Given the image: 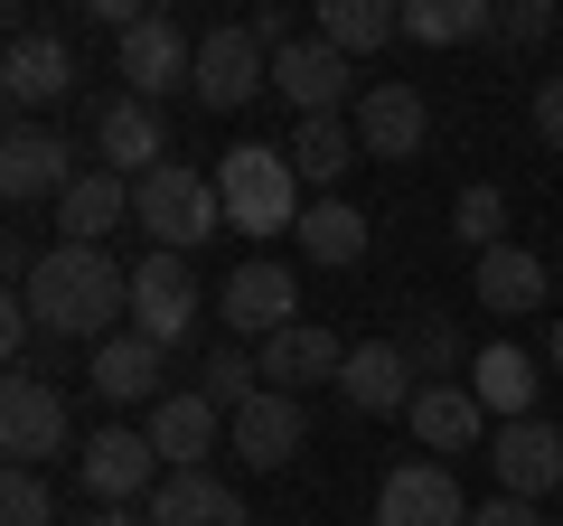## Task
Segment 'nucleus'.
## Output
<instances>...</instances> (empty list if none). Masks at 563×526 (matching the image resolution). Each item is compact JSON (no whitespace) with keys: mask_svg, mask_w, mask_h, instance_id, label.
Listing matches in <instances>:
<instances>
[{"mask_svg":"<svg viewBox=\"0 0 563 526\" xmlns=\"http://www.w3.org/2000/svg\"><path fill=\"white\" fill-rule=\"evenodd\" d=\"M20 302L38 310L47 339H95V348H103V339H122L113 320L132 310V273H122L103 244H47Z\"/></svg>","mask_w":563,"mask_h":526,"instance_id":"f257e3e1","label":"nucleus"},{"mask_svg":"<svg viewBox=\"0 0 563 526\" xmlns=\"http://www.w3.org/2000/svg\"><path fill=\"white\" fill-rule=\"evenodd\" d=\"M217 198H225V226L235 235H301V169L282 142H235L217 161Z\"/></svg>","mask_w":563,"mask_h":526,"instance_id":"f03ea898","label":"nucleus"},{"mask_svg":"<svg viewBox=\"0 0 563 526\" xmlns=\"http://www.w3.org/2000/svg\"><path fill=\"white\" fill-rule=\"evenodd\" d=\"M132 226L151 235V254H198L207 235L225 226V198H217V169H188V161H161L151 179H132Z\"/></svg>","mask_w":563,"mask_h":526,"instance_id":"7ed1b4c3","label":"nucleus"},{"mask_svg":"<svg viewBox=\"0 0 563 526\" xmlns=\"http://www.w3.org/2000/svg\"><path fill=\"white\" fill-rule=\"evenodd\" d=\"M0 451H10V470H47L57 451H85L66 395L29 366H10V385H0Z\"/></svg>","mask_w":563,"mask_h":526,"instance_id":"20e7f679","label":"nucleus"},{"mask_svg":"<svg viewBox=\"0 0 563 526\" xmlns=\"http://www.w3.org/2000/svg\"><path fill=\"white\" fill-rule=\"evenodd\" d=\"M198 273H188V254H141L132 263V329L151 348H188L198 339Z\"/></svg>","mask_w":563,"mask_h":526,"instance_id":"39448f33","label":"nucleus"},{"mask_svg":"<svg viewBox=\"0 0 563 526\" xmlns=\"http://www.w3.org/2000/svg\"><path fill=\"white\" fill-rule=\"evenodd\" d=\"M76 480L95 489L103 507H151V489H161L169 470H161V451H151V432H132V424H103L95 442L76 451Z\"/></svg>","mask_w":563,"mask_h":526,"instance_id":"423d86ee","label":"nucleus"},{"mask_svg":"<svg viewBox=\"0 0 563 526\" xmlns=\"http://www.w3.org/2000/svg\"><path fill=\"white\" fill-rule=\"evenodd\" d=\"M263 85H273V47H263L254 29H207V39H198V76H188V95H198L207 113H244Z\"/></svg>","mask_w":563,"mask_h":526,"instance_id":"0eeeda50","label":"nucleus"},{"mask_svg":"<svg viewBox=\"0 0 563 526\" xmlns=\"http://www.w3.org/2000/svg\"><path fill=\"white\" fill-rule=\"evenodd\" d=\"M188 76H198V39H188L169 10H141V20L122 29V95L161 103V95H179Z\"/></svg>","mask_w":563,"mask_h":526,"instance_id":"6e6552de","label":"nucleus"},{"mask_svg":"<svg viewBox=\"0 0 563 526\" xmlns=\"http://www.w3.org/2000/svg\"><path fill=\"white\" fill-rule=\"evenodd\" d=\"M217 320L235 329V339H282V329L301 320V292H291V273H282V263H235V273H225L217 283Z\"/></svg>","mask_w":563,"mask_h":526,"instance_id":"1a4fd4ad","label":"nucleus"},{"mask_svg":"<svg viewBox=\"0 0 563 526\" xmlns=\"http://www.w3.org/2000/svg\"><path fill=\"white\" fill-rule=\"evenodd\" d=\"M85 169H76V151L47 132V122H10L0 132V198L10 207H29V198H66Z\"/></svg>","mask_w":563,"mask_h":526,"instance_id":"9d476101","label":"nucleus"},{"mask_svg":"<svg viewBox=\"0 0 563 526\" xmlns=\"http://www.w3.org/2000/svg\"><path fill=\"white\" fill-rule=\"evenodd\" d=\"M488 470H498V498H554L563 489V424H498V442H488Z\"/></svg>","mask_w":563,"mask_h":526,"instance_id":"9b49d317","label":"nucleus"},{"mask_svg":"<svg viewBox=\"0 0 563 526\" xmlns=\"http://www.w3.org/2000/svg\"><path fill=\"white\" fill-rule=\"evenodd\" d=\"M376 526H470V498L451 461H395L376 489Z\"/></svg>","mask_w":563,"mask_h":526,"instance_id":"f8f14e48","label":"nucleus"},{"mask_svg":"<svg viewBox=\"0 0 563 526\" xmlns=\"http://www.w3.org/2000/svg\"><path fill=\"white\" fill-rule=\"evenodd\" d=\"M301 432H310V414H301V395H282V385H263L254 405L225 414V442H235L244 470H291L301 461Z\"/></svg>","mask_w":563,"mask_h":526,"instance_id":"ddd939ff","label":"nucleus"},{"mask_svg":"<svg viewBox=\"0 0 563 526\" xmlns=\"http://www.w3.org/2000/svg\"><path fill=\"white\" fill-rule=\"evenodd\" d=\"M66 85H76V47H66L57 29L10 39V57H0V95H10V113H20V122H38L47 103H66Z\"/></svg>","mask_w":563,"mask_h":526,"instance_id":"4468645a","label":"nucleus"},{"mask_svg":"<svg viewBox=\"0 0 563 526\" xmlns=\"http://www.w3.org/2000/svg\"><path fill=\"white\" fill-rule=\"evenodd\" d=\"M432 142V103H422V85L385 76L357 95V151H376V161H413V151Z\"/></svg>","mask_w":563,"mask_h":526,"instance_id":"2eb2a0df","label":"nucleus"},{"mask_svg":"<svg viewBox=\"0 0 563 526\" xmlns=\"http://www.w3.org/2000/svg\"><path fill=\"white\" fill-rule=\"evenodd\" d=\"M95 161L113 169V179H151V169L169 161L161 103H141V95H113V103L95 113Z\"/></svg>","mask_w":563,"mask_h":526,"instance_id":"dca6fc26","label":"nucleus"},{"mask_svg":"<svg viewBox=\"0 0 563 526\" xmlns=\"http://www.w3.org/2000/svg\"><path fill=\"white\" fill-rule=\"evenodd\" d=\"M422 366L404 358L395 339H366V348H347V366H339V395H347V414H413V395H422Z\"/></svg>","mask_w":563,"mask_h":526,"instance_id":"f3484780","label":"nucleus"},{"mask_svg":"<svg viewBox=\"0 0 563 526\" xmlns=\"http://www.w3.org/2000/svg\"><path fill=\"white\" fill-rule=\"evenodd\" d=\"M273 85H282V103H291V113L310 122V113H339V103H347L357 66H347L329 39H291V47L273 57Z\"/></svg>","mask_w":563,"mask_h":526,"instance_id":"a211bd4d","label":"nucleus"},{"mask_svg":"<svg viewBox=\"0 0 563 526\" xmlns=\"http://www.w3.org/2000/svg\"><path fill=\"white\" fill-rule=\"evenodd\" d=\"M141 432H151V451H161V470H207V451L225 442V414L207 405L198 385H188V395H161Z\"/></svg>","mask_w":563,"mask_h":526,"instance_id":"6ab92c4d","label":"nucleus"},{"mask_svg":"<svg viewBox=\"0 0 563 526\" xmlns=\"http://www.w3.org/2000/svg\"><path fill=\"white\" fill-rule=\"evenodd\" d=\"M141 517H151V526H254V517H244V498L217 480V470H169V480L151 489Z\"/></svg>","mask_w":563,"mask_h":526,"instance_id":"aec40b11","label":"nucleus"},{"mask_svg":"<svg viewBox=\"0 0 563 526\" xmlns=\"http://www.w3.org/2000/svg\"><path fill=\"white\" fill-rule=\"evenodd\" d=\"M161 376H169V348H151L141 329H122V339L95 348V395H103V405H161V395H169Z\"/></svg>","mask_w":563,"mask_h":526,"instance_id":"412c9836","label":"nucleus"},{"mask_svg":"<svg viewBox=\"0 0 563 526\" xmlns=\"http://www.w3.org/2000/svg\"><path fill=\"white\" fill-rule=\"evenodd\" d=\"M339 366H347V348H339V329H320V320H291L282 339H263V385H282V395H301V385H339Z\"/></svg>","mask_w":563,"mask_h":526,"instance_id":"4be33fe9","label":"nucleus"},{"mask_svg":"<svg viewBox=\"0 0 563 526\" xmlns=\"http://www.w3.org/2000/svg\"><path fill=\"white\" fill-rule=\"evenodd\" d=\"M404 424H413V442L432 451V461H451V451H470V442L488 432V405L470 395V385H422Z\"/></svg>","mask_w":563,"mask_h":526,"instance_id":"5701e85b","label":"nucleus"},{"mask_svg":"<svg viewBox=\"0 0 563 526\" xmlns=\"http://www.w3.org/2000/svg\"><path fill=\"white\" fill-rule=\"evenodd\" d=\"M122 217H132V179H113V169H85V179L57 198V244H103Z\"/></svg>","mask_w":563,"mask_h":526,"instance_id":"b1692460","label":"nucleus"},{"mask_svg":"<svg viewBox=\"0 0 563 526\" xmlns=\"http://www.w3.org/2000/svg\"><path fill=\"white\" fill-rule=\"evenodd\" d=\"M291 169H301V188H329V179H347V161H357V122L347 113H310V122H291Z\"/></svg>","mask_w":563,"mask_h":526,"instance_id":"393cba45","label":"nucleus"},{"mask_svg":"<svg viewBox=\"0 0 563 526\" xmlns=\"http://www.w3.org/2000/svg\"><path fill=\"white\" fill-rule=\"evenodd\" d=\"M470 395H479L488 414H507V424H526V405H536V358H526V348H479V358H470Z\"/></svg>","mask_w":563,"mask_h":526,"instance_id":"a878e982","label":"nucleus"},{"mask_svg":"<svg viewBox=\"0 0 563 526\" xmlns=\"http://www.w3.org/2000/svg\"><path fill=\"white\" fill-rule=\"evenodd\" d=\"M479 302L498 310V320L536 310L544 302V254H526V244H488V254H479Z\"/></svg>","mask_w":563,"mask_h":526,"instance_id":"bb28decb","label":"nucleus"},{"mask_svg":"<svg viewBox=\"0 0 563 526\" xmlns=\"http://www.w3.org/2000/svg\"><path fill=\"white\" fill-rule=\"evenodd\" d=\"M404 39L413 47H470V39H498V10L488 0H404Z\"/></svg>","mask_w":563,"mask_h":526,"instance_id":"cd10ccee","label":"nucleus"},{"mask_svg":"<svg viewBox=\"0 0 563 526\" xmlns=\"http://www.w3.org/2000/svg\"><path fill=\"white\" fill-rule=\"evenodd\" d=\"M320 39L339 47L347 66H357L366 47H385V39H404V10H395V0H329V10H320Z\"/></svg>","mask_w":563,"mask_h":526,"instance_id":"c85d7f7f","label":"nucleus"},{"mask_svg":"<svg viewBox=\"0 0 563 526\" xmlns=\"http://www.w3.org/2000/svg\"><path fill=\"white\" fill-rule=\"evenodd\" d=\"M291 244H301L310 263H357V254H366V217H357V207H339V198H320Z\"/></svg>","mask_w":563,"mask_h":526,"instance_id":"c756f323","label":"nucleus"},{"mask_svg":"<svg viewBox=\"0 0 563 526\" xmlns=\"http://www.w3.org/2000/svg\"><path fill=\"white\" fill-rule=\"evenodd\" d=\"M395 348H404V358H413V366H422V376H432V385H442L451 366H461V329H451L442 310H413V320L395 329Z\"/></svg>","mask_w":563,"mask_h":526,"instance_id":"7c9ffc66","label":"nucleus"},{"mask_svg":"<svg viewBox=\"0 0 563 526\" xmlns=\"http://www.w3.org/2000/svg\"><path fill=\"white\" fill-rule=\"evenodd\" d=\"M451 235L470 244V254H488V244H507V198L488 179H470L461 198H451Z\"/></svg>","mask_w":563,"mask_h":526,"instance_id":"2f4dec72","label":"nucleus"},{"mask_svg":"<svg viewBox=\"0 0 563 526\" xmlns=\"http://www.w3.org/2000/svg\"><path fill=\"white\" fill-rule=\"evenodd\" d=\"M198 395H207L217 414L254 405V395H263V358H244V348H217V358H207V385H198Z\"/></svg>","mask_w":563,"mask_h":526,"instance_id":"473e14b6","label":"nucleus"},{"mask_svg":"<svg viewBox=\"0 0 563 526\" xmlns=\"http://www.w3.org/2000/svg\"><path fill=\"white\" fill-rule=\"evenodd\" d=\"M0 526H57V498H47L38 470H10L0 480Z\"/></svg>","mask_w":563,"mask_h":526,"instance_id":"72a5a7b5","label":"nucleus"},{"mask_svg":"<svg viewBox=\"0 0 563 526\" xmlns=\"http://www.w3.org/2000/svg\"><path fill=\"white\" fill-rule=\"evenodd\" d=\"M554 39V0H517V10H498V47H544Z\"/></svg>","mask_w":563,"mask_h":526,"instance_id":"f704fd0d","label":"nucleus"},{"mask_svg":"<svg viewBox=\"0 0 563 526\" xmlns=\"http://www.w3.org/2000/svg\"><path fill=\"white\" fill-rule=\"evenodd\" d=\"M536 132H544V151H563V76L536 85Z\"/></svg>","mask_w":563,"mask_h":526,"instance_id":"c9c22d12","label":"nucleus"},{"mask_svg":"<svg viewBox=\"0 0 563 526\" xmlns=\"http://www.w3.org/2000/svg\"><path fill=\"white\" fill-rule=\"evenodd\" d=\"M470 526H544V517L526 498H488V507H470Z\"/></svg>","mask_w":563,"mask_h":526,"instance_id":"e433bc0d","label":"nucleus"},{"mask_svg":"<svg viewBox=\"0 0 563 526\" xmlns=\"http://www.w3.org/2000/svg\"><path fill=\"white\" fill-rule=\"evenodd\" d=\"M0 273H10V283L29 292V273H38V254H29V235H10V244H0Z\"/></svg>","mask_w":563,"mask_h":526,"instance_id":"4c0bfd02","label":"nucleus"},{"mask_svg":"<svg viewBox=\"0 0 563 526\" xmlns=\"http://www.w3.org/2000/svg\"><path fill=\"white\" fill-rule=\"evenodd\" d=\"M95 526H151V517H141V507H103Z\"/></svg>","mask_w":563,"mask_h":526,"instance_id":"58836bf2","label":"nucleus"},{"mask_svg":"<svg viewBox=\"0 0 563 526\" xmlns=\"http://www.w3.org/2000/svg\"><path fill=\"white\" fill-rule=\"evenodd\" d=\"M554 366H563V320H554Z\"/></svg>","mask_w":563,"mask_h":526,"instance_id":"ea45409f","label":"nucleus"}]
</instances>
